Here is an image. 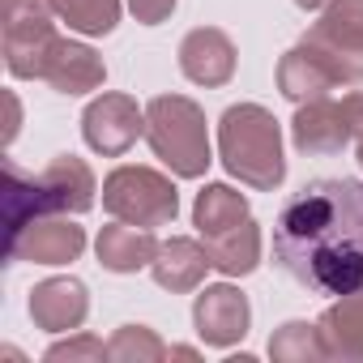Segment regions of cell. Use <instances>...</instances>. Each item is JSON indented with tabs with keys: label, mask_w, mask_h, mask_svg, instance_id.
Returning <instances> with one entry per match:
<instances>
[{
	"label": "cell",
	"mask_w": 363,
	"mask_h": 363,
	"mask_svg": "<svg viewBox=\"0 0 363 363\" xmlns=\"http://www.w3.org/2000/svg\"><path fill=\"white\" fill-rule=\"evenodd\" d=\"M274 261L312 295L363 291V179H312L274 218Z\"/></svg>",
	"instance_id": "cell-1"
},
{
	"label": "cell",
	"mask_w": 363,
	"mask_h": 363,
	"mask_svg": "<svg viewBox=\"0 0 363 363\" xmlns=\"http://www.w3.org/2000/svg\"><path fill=\"white\" fill-rule=\"evenodd\" d=\"M48 363H82V359H107V346L94 337V333H77V337H69V342H56V346H48V354H43Z\"/></svg>",
	"instance_id": "cell-24"
},
{
	"label": "cell",
	"mask_w": 363,
	"mask_h": 363,
	"mask_svg": "<svg viewBox=\"0 0 363 363\" xmlns=\"http://www.w3.org/2000/svg\"><path fill=\"white\" fill-rule=\"evenodd\" d=\"M244 218H252L248 214V197L235 193L231 184H206L197 193V201H193V227L201 231V240L223 235V231L240 227Z\"/></svg>",
	"instance_id": "cell-20"
},
{
	"label": "cell",
	"mask_w": 363,
	"mask_h": 363,
	"mask_svg": "<svg viewBox=\"0 0 363 363\" xmlns=\"http://www.w3.org/2000/svg\"><path fill=\"white\" fill-rule=\"evenodd\" d=\"M354 150H359V167H363V141H359V145H354Z\"/></svg>",
	"instance_id": "cell-31"
},
{
	"label": "cell",
	"mask_w": 363,
	"mask_h": 363,
	"mask_svg": "<svg viewBox=\"0 0 363 363\" xmlns=\"http://www.w3.org/2000/svg\"><path fill=\"white\" fill-rule=\"evenodd\" d=\"M218 158L240 184L257 193H274L286 179L282 158V124L261 103H235L218 120Z\"/></svg>",
	"instance_id": "cell-2"
},
{
	"label": "cell",
	"mask_w": 363,
	"mask_h": 363,
	"mask_svg": "<svg viewBox=\"0 0 363 363\" xmlns=\"http://www.w3.org/2000/svg\"><path fill=\"white\" fill-rule=\"evenodd\" d=\"M52 0H0V18H22V13H48Z\"/></svg>",
	"instance_id": "cell-27"
},
{
	"label": "cell",
	"mask_w": 363,
	"mask_h": 363,
	"mask_svg": "<svg viewBox=\"0 0 363 363\" xmlns=\"http://www.w3.org/2000/svg\"><path fill=\"white\" fill-rule=\"evenodd\" d=\"M171 359H197L193 346H171Z\"/></svg>",
	"instance_id": "cell-29"
},
{
	"label": "cell",
	"mask_w": 363,
	"mask_h": 363,
	"mask_svg": "<svg viewBox=\"0 0 363 363\" xmlns=\"http://www.w3.org/2000/svg\"><path fill=\"white\" fill-rule=\"evenodd\" d=\"M90 312V291L77 278H48L30 291V320L43 333H69L82 329Z\"/></svg>",
	"instance_id": "cell-13"
},
{
	"label": "cell",
	"mask_w": 363,
	"mask_h": 363,
	"mask_svg": "<svg viewBox=\"0 0 363 363\" xmlns=\"http://www.w3.org/2000/svg\"><path fill=\"white\" fill-rule=\"evenodd\" d=\"M342 111H346V124H350V137H354V145L363 141V90H354V94H346L342 99Z\"/></svg>",
	"instance_id": "cell-26"
},
{
	"label": "cell",
	"mask_w": 363,
	"mask_h": 363,
	"mask_svg": "<svg viewBox=\"0 0 363 363\" xmlns=\"http://www.w3.org/2000/svg\"><path fill=\"white\" fill-rule=\"evenodd\" d=\"M39 193H43L48 214H86L94 206L99 184H94V171L82 158L60 154L39 171Z\"/></svg>",
	"instance_id": "cell-12"
},
{
	"label": "cell",
	"mask_w": 363,
	"mask_h": 363,
	"mask_svg": "<svg viewBox=\"0 0 363 363\" xmlns=\"http://www.w3.org/2000/svg\"><path fill=\"white\" fill-rule=\"evenodd\" d=\"M193 325H197V337L206 346H235L252 325V303L231 282L206 286L193 303Z\"/></svg>",
	"instance_id": "cell-8"
},
{
	"label": "cell",
	"mask_w": 363,
	"mask_h": 363,
	"mask_svg": "<svg viewBox=\"0 0 363 363\" xmlns=\"http://www.w3.org/2000/svg\"><path fill=\"white\" fill-rule=\"evenodd\" d=\"M52 13L60 22H69V30L77 35H111L120 22V0H52Z\"/></svg>",
	"instance_id": "cell-21"
},
{
	"label": "cell",
	"mask_w": 363,
	"mask_h": 363,
	"mask_svg": "<svg viewBox=\"0 0 363 363\" xmlns=\"http://www.w3.org/2000/svg\"><path fill=\"white\" fill-rule=\"evenodd\" d=\"M9 261H35V265H73L86 252V231L65 218V214H43L35 223H26L18 235H9L5 244Z\"/></svg>",
	"instance_id": "cell-7"
},
{
	"label": "cell",
	"mask_w": 363,
	"mask_h": 363,
	"mask_svg": "<svg viewBox=\"0 0 363 363\" xmlns=\"http://www.w3.org/2000/svg\"><path fill=\"white\" fill-rule=\"evenodd\" d=\"M303 39L333 65L342 86L363 82V0H329Z\"/></svg>",
	"instance_id": "cell-5"
},
{
	"label": "cell",
	"mask_w": 363,
	"mask_h": 363,
	"mask_svg": "<svg viewBox=\"0 0 363 363\" xmlns=\"http://www.w3.org/2000/svg\"><path fill=\"white\" fill-rule=\"evenodd\" d=\"M269 359L274 363H312V359H325L320 329L308 325V320H286L269 337Z\"/></svg>",
	"instance_id": "cell-22"
},
{
	"label": "cell",
	"mask_w": 363,
	"mask_h": 363,
	"mask_svg": "<svg viewBox=\"0 0 363 363\" xmlns=\"http://www.w3.org/2000/svg\"><path fill=\"white\" fill-rule=\"evenodd\" d=\"M295 5H299V9H308V13H316V9H325V5H329V0H295Z\"/></svg>",
	"instance_id": "cell-30"
},
{
	"label": "cell",
	"mask_w": 363,
	"mask_h": 363,
	"mask_svg": "<svg viewBox=\"0 0 363 363\" xmlns=\"http://www.w3.org/2000/svg\"><path fill=\"white\" fill-rule=\"evenodd\" d=\"M103 210L120 223H133V227H167L175 223L179 214V193L175 184L154 171V167H116L107 179H103Z\"/></svg>",
	"instance_id": "cell-4"
},
{
	"label": "cell",
	"mask_w": 363,
	"mask_h": 363,
	"mask_svg": "<svg viewBox=\"0 0 363 363\" xmlns=\"http://www.w3.org/2000/svg\"><path fill=\"white\" fill-rule=\"evenodd\" d=\"M171 350L162 346V337L145 325H120L107 342V359H116V363H158Z\"/></svg>",
	"instance_id": "cell-23"
},
{
	"label": "cell",
	"mask_w": 363,
	"mask_h": 363,
	"mask_svg": "<svg viewBox=\"0 0 363 363\" xmlns=\"http://www.w3.org/2000/svg\"><path fill=\"white\" fill-rule=\"evenodd\" d=\"M39 82H48L60 94H90V90H99L107 82V65H103V56L90 43L56 39V48H52Z\"/></svg>",
	"instance_id": "cell-14"
},
{
	"label": "cell",
	"mask_w": 363,
	"mask_h": 363,
	"mask_svg": "<svg viewBox=\"0 0 363 363\" xmlns=\"http://www.w3.org/2000/svg\"><path fill=\"white\" fill-rule=\"evenodd\" d=\"M128 9L141 26H162L175 13V0H128Z\"/></svg>",
	"instance_id": "cell-25"
},
{
	"label": "cell",
	"mask_w": 363,
	"mask_h": 363,
	"mask_svg": "<svg viewBox=\"0 0 363 363\" xmlns=\"http://www.w3.org/2000/svg\"><path fill=\"white\" fill-rule=\"evenodd\" d=\"M316 329L325 342V359H342V363L363 359V291L337 295V303L320 312Z\"/></svg>",
	"instance_id": "cell-18"
},
{
	"label": "cell",
	"mask_w": 363,
	"mask_h": 363,
	"mask_svg": "<svg viewBox=\"0 0 363 363\" xmlns=\"http://www.w3.org/2000/svg\"><path fill=\"white\" fill-rule=\"evenodd\" d=\"M56 26H52V9L48 13H22V18H5V65L13 77H43V65L56 48Z\"/></svg>",
	"instance_id": "cell-10"
},
{
	"label": "cell",
	"mask_w": 363,
	"mask_h": 363,
	"mask_svg": "<svg viewBox=\"0 0 363 363\" xmlns=\"http://www.w3.org/2000/svg\"><path fill=\"white\" fill-rule=\"evenodd\" d=\"M342 82H337V73H333V65L308 43V39H299L282 60H278V90L291 99V103H312V99H329L333 90H337Z\"/></svg>",
	"instance_id": "cell-15"
},
{
	"label": "cell",
	"mask_w": 363,
	"mask_h": 363,
	"mask_svg": "<svg viewBox=\"0 0 363 363\" xmlns=\"http://www.w3.org/2000/svg\"><path fill=\"white\" fill-rule=\"evenodd\" d=\"M82 137L94 154L120 158L124 150L137 145V137H145V111L137 107L133 94H99L82 116Z\"/></svg>",
	"instance_id": "cell-6"
},
{
	"label": "cell",
	"mask_w": 363,
	"mask_h": 363,
	"mask_svg": "<svg viewBox=\"0 0 363 363\" xmlns=\"http://www.w3.org/2000/svg\"><path fill=\"white\" fill-rule=\"evenodd\" d=\"M5 103H9V128H5V141H13V133H18V99L5 94Z\"/></svg>",
	"instance_id": "cell-28"
},
{
	"label": "cell",
	"mask_w": 363,
	"mask_h": 363,
	"mask_svg": "<svg viewBox=\"0 0 363 363\" xmlns=\"http://www.w3.org/2000/svg\"><path fill=\"white\" fill-rule=\"evenodd\" d=\"M145 141L154 158L179 179H201L214 162L206 111L184 94H158L145 103Z\"/></svg>",
	"instance_id": "cell-3"
},
{
	"label": "cell",
	"mask_w": 363,
	"mask_h": 363,
	"mask_svg": "<svg viewBox=\"0 0 363 363\" xmlns=\"http://www.w3.org/2000/svg\"><path fill=\"white\" fill-rule=\"evenodd\" d=\"M206 248H210V261H214L218 274L244 278V274H252L261 265V227L252 218H244L240 227H231L223 235H210Z\"/></svg>",
	"instance_id": "cell-19"
},
{
	"label": "cell",
	"mask_w": 363,
	"mask_h": 363,
	"mask_svg": "<svg viewBox=\"0 0 363 363\" xmlns=\"http://www.w3.org/2000/svg\"><path fill=\"white\" fill-rule=\"evenodd\" d=\"M206 269H214L210 261V248L189 240V235H171L167 244H158V257L150 261V274L162 291L171 295H184V291H197L206 282Z\"/></svg>",
	"instance_id": "cell-16"
},
{
	"label": "cell",
	"mask_w": 363,
	"mask_h": 363,
	"mask_svg": "<svg viewBox=\"0 0 363 363\" xmlns=\"http://www.w3.org/2000/svg\"><path fill=\"white\" fill-rule=\"evenodd\" d=\"M291 141L299 154H337L346 150L354 137H350V124H346V111L342 103L333 99H312V103H299L295 120H291Z\"/></svg>",
	"instance_id": "cell-11"
},
{
	"label": "cell",
	"mask_w": 363,
	"mask_h": 363,
	"mask_svg": "<svg viewBox=\"0 0 363 363\" xmlns=\"http://www.w3.org/2000/svg\"><path fill=\"white\" fill-rule=\"evenodd\" d=\"M94 252H99V265L111 269V274H137L145 269L154 257H158V240L150 227H133V223H111L99 231L94 240Z\"/></svg>",
	"instance_id": "cell-17"
},
{
	"label": "cell",
	"mask_w": 363,
	"mask_h": 363,
	"mask_svg": "<svg viewBox=\"0 0 363 363\" xmlns=\"http://www.w3.org/2000/svg\"><path fill=\"white\" fill-rule=\"evenodd\" d=\"M179 69H184L189 82H197L206 90H218L235 77V43L218 26H197L179 43Z\"/></svg>",
	"instance_id": "cell-9"
}]
</instances>
